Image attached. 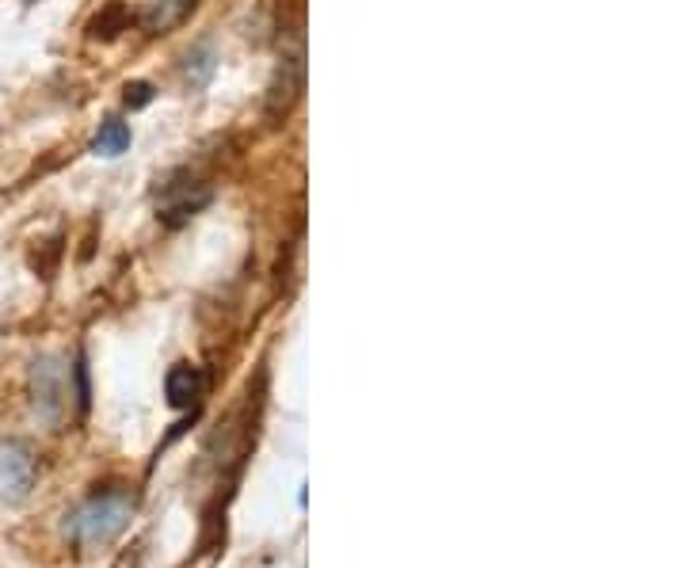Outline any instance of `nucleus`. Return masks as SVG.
Wrapping results in <instances>:
<instances>
[{"label": "nucleus", "instance_id": "3", "mask_svg": "<svg viewBox=\"0 0 686 568\" xmlns=\"http://www.w3.org/2000/svg\"><path fill=\"white\" fill-rule=\"evenodd\" d=\"M202 390H206V378H202L199 366L179 363V366L168 370V378H165V397H168L172 409H195V404H199V397H202Z\"/></svg>", "mask_w": 686, "mask_h": 568}, {"label": "nucleus", "instance_id": "8", "mask_svg": "<svg viewBox=\"0 0 686 568\" xmlns=\"http://www.w3.org/2000/svg\"><path fill=\"white\" fill-rule=\"evenodd\" d=\"M153 100V89H149V84H142V81H137V84H126V103H131V107H145V103H149Z\"/></svg>", "mask_w": 686, "mask_h": 568}, {"label": "nucleus", "instance_id": "2", "mask_svg": "<svg viewBox=\"0 0 686 568\" xmlns=\"http://www.w3.org/2000/svg\"><path fill=\"white\" fill-rule=\"evenodd\" d=\"M206 203H210V187L191 176H176V179H168L165 192L157 195V218L165 221V226H184V221L195 218Z\"/></svg>", "mask_w": 686, "mask_h": 568}, {"label": "nucleus", "instance_id": "6", "mask_svg": "<svg viewBox=\"0 0 686 568\" xmlns=\"http://www.w3.org/2000/svg\"><path fill=\"white\" fill-rule=\"evenodd\" d=\"M126 145H131V126L126 123H103L100 126V134H96L100 157H118V153H126Z\"/></svg>", "mask_w": 686, "mask_h": 568}, {"label": "nucleus", "instance_id": "7", "mask_svg": "<svg viewBox=\"0 0 686 568\" xmlns=\"http://www.w3.org/2000/svg\"><path fill=\"white\" fill-rule=\"evenodd\" d=\"M126 20H131V12H126L123 4H107L96 20H92V34H96V39H115V34L126 28Z\"/></svg>", "mask_w": 686, "mask_h": 568}, {"label": "nucleus", "instance_id": "5", "mask_svg": "<svg viewBox=\"0 0 686 568\" xmlns=\"http://www.w3.org/2000/svg\"><path fill=\"white\" fill-rule=\"evenodd\" d=\"M34 393H39V397H34V401H42L46 416H54L58 404H62V393H65V385H62V370H58L54 363H42L39 370H34Z\"/></svg>", "mask_w": 686, "mask_h": 568}, {"label": "nucleus", "instance_id": "4", "mask_svg": "<svg viewBox=\"0 0 686 568\" xmlns=\"http://www.w3.org/2000/svg\"><path fill=\"white\" fill-rule=\"evenodd\" d=\"M0 481H4V493L8 496H28V488L34 485V462L28 451H20V446H8L4 454H0Z\"/></svg>", "mask_w": 686, "mask_h": 568}, {"label": "nucleus", "instance_id": "1", "mask_svg": "<svg viewBox=\"0 0 686 568\" xmlns=\"http://www.w3.org/2000/svg\"><path fill=\"white\" fill-rule=\"evenodd\" d=\"M134 515V500L123 488H107V493H96L92 500H84L69 515L65 530L73 535L81 546H107L131 527Z\"/></svg>", "mask_w": 686, "mask_h": 568}]
</instances>
